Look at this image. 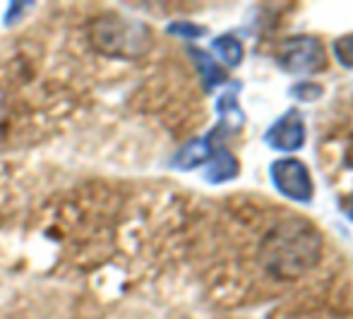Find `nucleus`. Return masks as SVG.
I'll list each match as a JSON object with an SVG mask.
<instances>
[{"mask_svg": "<svg viewBox=\"0 0 353 319\" xmlns=\"http://www.w3.org/2000/svg\"><path fill=\"white\" fill-rule=\"evenodd\" d=\"M322 257V233L305 218L279 221L260 247L262 267L276 278L293 281L307 274Z\"/></svg>", "mask_w": 353, "mask_h": 319, "instance_id": "1", "label": "nucleus"}, {"mask_svg": "<svg viewBox=\"0 0 353 319\" xmlns=\"http://www.w3.org/2000/svg\"><path fill=\"white\" fill-rule=\"evenodd\" d=\"M89 41L97 53L108 58H137L152 43L149 29L121 14H101L89 27Z\"/></svg>", "mask_w": 353, "mask_h": 319, "instance_id": "2", "label": "nucleus"}, {"mask_svg": "<svg viewBox=\"0 0 353 319\" xmlns=\"http://www.w3.org/2000/svg\"><path fill=\"white\" fill-rule=\"evenodd\" d=\"M279 65L288 74H315L325 70L327 53L317 37L301 34V37H288L281 43Z\"/></svg>", "mask_w": 353, "mask_h": 319, "instance_id": "3", "label": "nucleus"}, {"mask_svg": "<svg viewBox=\"0 0 353 319\" xmlns=\"http://www.w3.org/2000/svg\"><path fill=\"white\" fill-rule=\"evenodd\" d=\"M270 178L274 183V187L283 197L293 199L298 204H310L315 197V185L307 166L301 158H279L270 166Z\"/></svg>", "mask_w": 353, "mask_h": 319, "instance_id": "4", "label": "nucleus"}, {"mask_svg": "<svg viewBox=\"0 0 353 319\" xmlns=\"http://www.w3.org/2000/svg\"><path fill=\"white\" fill-rule=\"evenodd\" d=\"M238 92H241V82L233 79L228 82V89H223V94L216 101V113H219V123L214 125L207 137L212 139L216 147H223L228 137L238 134L245 125V113L241 111V103H238Z\"/></svg>", "mask_w": 353, "mask_h": 319, "instance_id": "5", "label": "nucleus"}, {"mask_svg": "<svg viewBox=\"0 0 353 319\" xmlns=\"http://www.w3.org/2000/svg\"><path fill=\"white\" fill-rule=\"evenodd\" d=\"M265 144L274 152H296L305 144V118L298 108H288L265 132Z\"/></svg>", "mask_w": 353, "mask_h": 319, "instance_id": "6", "label": "nucleus"}, {"mask_svg": "<svg viewBox=\"0 0 353 319\" xmlns=\"http://www.w3.org/2000/svg\"><path fill=\"white\" fill-rule=\"evenodd\" d=\"M216 144L212 142L210 137H197L192 142H188L185 147H181L176 152V156L171 158V166L178 168V171H192L197 166H207V161L214 156L216 152Z\"/></svg>", "mask_w": 353, "mask_h": 319, "instance_id": "7", "label": "nucleus"}, {"mask_svg": "<svg viewBox=\"0 0 353 319\" xmlns=\"http://www.w3.org/2000/svg\"><path fill=\"white\" fill-rule=\"evenodd\" d=\"M238 158L228 152L226 147H219L214 152V156L207 161V171H205V181L212 183V185H219V183H228L238 176Z\"/></svg>", "mask_w": 353, "mask_h": 319, "instance_id": "8", "label": "nucleus"}, {"mask_svg": "<svg viewBox=\"0 0 353 319\" xmlns=\"http://www.w3.org/2000/svg\"><path fill=\"white\" fill-rule=\"evenodd\" d=\"M190 58L195 61L197 70H200L202 74V84H205V92L210 94L214 89L219 87V84L226 82V72H223V68L219 65L216 61L212 58V53L202 51V48H190Z\"/></svg>", "mask_w": 353, "mask_h": 319, "instance_id": "9", "label": "nucleus"}, {"mask_svg": "<svg viewBox=\"0 0 353 319\" xmlns=\"http://www.w3.org/2000/svg\"><path fill=\"white\" fill-rule=\"evenodd\" d=\"M212 51L226 68H238L243 63V43L233 34H223L212 41Z\"/></svg>", "mask_w": 353, "mask_h": 319, "instance_id": "10", "label": "nucleus"}, {"mask_svg": "<svg viewBox=\"0 0 353 319\" xmlns=\"http://www.w3.org/2000/svg\"><path fill=\"white\" fill-rule=\"evenodd\" d=\"M332 51H334V58L341 68L353 70V34H344V37L334 39Z\"/></svg>", "mask_w": 353, "mask_h": 319, "instance_id": "11", "label": "nucleus"}, {"mask_svg": "<svg viewBox=\"0 0 353 319\" xmlns=\"http://www.w3.org/2000/svg\"><path fill=\"white\" fill-rule=\"evenodd\" d=\"M322 94H325V89L315 82H301L291 87V96L298 99V101H317Z\"/></svg>", "mask_w": 353, "mask_h": 319, "instance_id": "12", "label": "nucleus"}, {"mask_svg": "<svg viewBox=\"0 0 353 319\" xmlns=\"http://www.w3.org/2000/svg\"><path fill=\"white\" fill-rule=\"evenodd\" d=\"M168 32L176 34V37H183V39H200V37H205L207 29L200 27V24H192V22H171L168 24Z\"/></svg>", "mask_w": 353, "mask_h": 319, "instance_id": "13", "label": "nucleus"}, {"mask_svg": "<svg viewBox=\"0 0 353 319\" xmlns=\"http://www.w3.org/2000/svg\"><path fill=\"white\" fill-rule=\"evenodd\" d=\"M27 8H32V3H10V5H8V14L3 17V22L10 27V24H12L14 19L22 17L24 10H27Z\"/></svg>", "mask_w": 353, "mask_h": 319, "instance_id": "14", "label": "nucleus"}, {"mask_svg": "<svg viewBox=\"0 0 353 319\" xmlns=\"http://www.w3.org/2000/svg\"><path fill=\"white\" fill-rule=\"evenodd\" d=\"M339 209H341V214H344V216L353 223V192L344 194V197L339 199Z\"/></svg>", "mask_w": 353, "mask_h": 319, "instance_id": "15", "label": "nucleus"}, {"mask_svg": "<svg viewBox=\"0 0 353 319\" xmlns=\"http://www.w3.org/2000/svg\"><path fill=\"white\" fill-rule=\"evenodd\" d=\"M5 125H8V101H5V94L0 89V137L5 134Z\"/></svg>", "mask_w": 353, "mask_h": 319, "instance_id": "16", "label": "nucleus"}]
</instances>
